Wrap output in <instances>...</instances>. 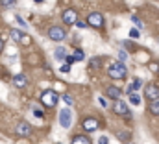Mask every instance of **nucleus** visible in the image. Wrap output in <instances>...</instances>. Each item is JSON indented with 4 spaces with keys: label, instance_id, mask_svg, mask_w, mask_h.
Here are the masks:
<instances>
[{
    "label": "nucleus",
    "instance_id": "obj_1",
    "mask_svg": "<svg viewBox=\"0 0 159 144\" xmlns=\"http://www.w3.org/2000/svg\"><path fill=\"white\" fill-rule=\"evenodd\" d=\"M59 102V96H57V92L56 91H44L43 94H41V104L44 106V107H56V104Z\"/></svg>",
    "mask_w": 159,
    "mask_h": 144
},
{
    "label": "nucleus",
    "instance_id": "obj_2",
    "mask_svg": "<svg viewBox=\"0 0 159 144\" xmlns=\"http://www.w3.org/2000/svg\"><path fill=\"white\" fill-rule=\"evenodd\" d=\"M107 74H109V78H113V79H122V78H126V65L124 63H111V67L107 69Z\"/></svg>",
    "mask_w": 159,
    "mask_h": 144
},
{
    "label": "nucleus",
    "instance_id": "obj_3",
    "mask_svg": "<svg viewBox=\"0 0 159 144\" xmlns=\"http://www.w3.org/2000/svg\"><path fill=\"white\" fill-rule=\"evenodd\" d=\"M113 111H115L119 116H122V118H128V120L131 118V111H129V107H128L120 98L119 100H115V104H113Z\"/></svg>",
    "mask_w": 159,
    "mask_h": 144
},
{
    "label": "nucleus",
    "instance_id": "obj_4",
    "mask_svg": "<svg viewBox=\"0 0 159 144\" xmlns=\"http://www.w3.org/2000/svg\"><path fill=\"white\" fill-rule=\"evenodd\" d=\"M87 26H93V28L100 30V28L104 26V17H102V13H98V11L89 13V17H87Z\"/></svg>",
    "mask_w": 159,
    "mask_h": 144
},
{
    "label": "nucleus",
    "instance_id": "obj_5",
    "mask_svg": "<svg viewBox=\"0 0 159 144\" xmlns=\"http://www.w3.org/2000/svg\"><path fill=\"white\" fill-rule=\"evenodd\" d=\"M70 124H72V111L70 109H61L59 111V126L69 129Z\"/></svg>",
    "mask_w": 159,
    "mask_h": 144
},
{
    "label": "nucleus",
    "instance_id": "obj_6",
    "mask_svg": "<svg viewBox=\"0 0 159 144\" xmlns=\"http://www.w3.org/2000/svg\"><path fill=\"white\" fill-rule=\"evenodd\" d=\"M65 30L63 28H59V26H52L50 30H48V37L52 39V41H56V43H59V41H63L65 39Z\"/></svg>",
    "mask_w": 159,
    "mask_h": 144
},
{
    "label": "nucleus",
    "instance_id": "obj_7",
    "mask_svg": "<svg viewBox=\"0 0 159 144\" xmlns=\"http://www.w3.org/2000/svg\"><path fill=\"white\" fill-rule=\"evenodd\" d=\"M144 98H148V100H157L159 98V87L156 83H148L144 87Z\"/></svg>",
    "mask_w": 159,
    "mask_h": 144
},
{
    "label": "nucleus",
    "instance_id": "obj_8",
    "mask_svg": "<svg viewBox=\"0 0 159 144\" xmlns=\"http://www.w3.org/2000/svg\"><path fill=\"white\" fill-rule=\"evenodd\" d=\"M11 39L15 41V43H22V44H30L32 41H30V35H22L19 30H11Z\"/></svg>",
    "mask_w": 159,
    "mask_h": 144
},
{
    "label": "nucleus",
    "instance_id": "obj_9",
    "mask_svg": "<svg viewBox=\"0 0 159 144\" xmlns=\"http://www.w3.org/2000/svg\"><path fill=\"white\" fill-rule=\"evenodd\" d=\"M81 128H83L87 133H91V131L98 129V120H96V118H85L83 124H81Z\"/></svg>",
    "mask_w": 159,
    "mask_h": 144
},
{
    "label": "nucleus",
    "instance_id": "obj_10",
    "mask_svg": "<svg viewBox=\"0 0 159 144\" xmlns=\"http://www.w3.org/2000/svg\"><path fill=\"white\" fill-rule=\"evenodd\" d=\"M17 133H19L20 137H28V135L32 133V126H30L26 120H22V122H19V126H17Z\"/></svg>",
    "mask_w": 159,
    "mask_h": 144
},
{
    "label": "nucleus",
    "instance_id": "obj_11",
    "mask_svg": "<svg viewBox=\"0 0 159 144\" xmlns=\"http://www.w3.org/2000/svg\"><path fill=\"white\" fill-rule=\"evenodd\" d=\"M78 20V13L74 11V9H67L65 13H63V22L65 24H74Z\"/></svg>",
    "mask_w": 159,
    "mask_h": 144
},
{
    "label": "nucleus",
    "instance_id": "obj_12",
    "mask_svg": "<svg viewBox=\"0 0 159 144\" xmlns=\"http://www.w3.org/2000/svg\"><path fill=\"white\" fill-rule=\"evenodd\" d=\"M13 85L19 87V89H24V87L28 85V78H26L24 74H17V76L13 78Z\"/></svg>",
    "mask_w": 159,
    "mask_h": 144
},
{
    "label": "nucleus",
    "instance_id": "obj_13",
    "mask_svg": "<svg viewBox=\"0 0 159 144\" xmlns=\"http://www.w3.org/2000/svg\"><path fill=\"white\" fill-rule=\"evenodd\" d=\"M106 94H107L109 98H113V100H119V98H120V89H119V87H107Z\"/></svg>",
    "mask_w": 159,
    "mask_h": 144
},
{
    "label": "nucleus",
    "instance_id": "obj_14",
    "mask_svg": "<svg viewBox=\"0 0 159 144\" xmlns=\"http://www.w3.org/2000/svg\"><path fill=\"white\" fill-rule=\"evenodd\" d=\"M72 144H91V139L85 135H74L72 137Z\"/></svg>",
    "mask_w": 159,
    "mask_h": 144
},
{
    "label": "nucleus",
    "instance_id": "obj_15",
    "mask_svg": "<svg viewBox=\"0 0 159 144\" xmlns=\"http://www.w3.org/2000/svg\"><path fill=\"white\" fill-rule=\"evenodd\" d=\"M54 57L56 59H59V61H65V57H67V50L65 48H56V52H54Z\"/></svg>",
    "mask_w": 159,
    "mask_h": 144
},
{
    "label": "nucleus",
    "instance_id": "obj_16",
    "mask_svg": "<svg viewBox=\"0 0 159 144\" xmlns=\"http://www.w3.org/2000/svg\"><path fill=\"white\" fill-rule=\"evenodd\" d=\"M143 87V79H139V78H135L133 81H131V87L128 89V92H131V91H139Z\"/></svg>",
    "mask_w": 159,
    "mask_h": 144
},
{
    "label": "nucleus",
    "instance_id": "obj_17",
    "mask_svg": "<svg viewBox=\"0 0 159 144\" xmlns=\"http://www.w3.org/2000/svg\"><path fill=\"white\" fill-rule=\"evenodd\" d=\"M150 113L159 116V98L157 100H150Z\"/></svg>",
    "mask_w": 159,
    "mask_h": 144
},
{
    "label": "nucleus",
    "instance_id": "obj_18",
    "mask_svg": "<svg viewBox=\"0 0 159 144\" xmlns=\"http://www.w3.org/2000/svg\"><path fill=\"white\" fill-rule=\"evenodd\" d=\"M117 139L122 141V142H124V141H129V139H131V133H129V131H117Z\"/></svg>",
    "mask_w": 159,
    "mask_h": 144
},
{
    "label": "nucleus",
    "instance_id": "obj_19",
    "mask_svg": "<svg viewBox=\"0 0 159 144\" xmlns=\"http://www.w3.org/2000/svg\"><path fill=\"white\" fill-rule=\"evenodd\" d=\"M100 65H102V59H100V57H93V59L89 61V67H91L93 70H96V69H100Z\"/></svg>",
    "mask_w": 159,
    "mask_h": 144
},
{
    "label": "nucleus",
    "instance_id": "obj_20",
    "mask_svg": "<svg viewBox=\"0 0 159 144\" xmlns=\"http://www.w3.org/2000/svg\"><path fill=\"white\" fill-rule=\"evenodd\" d=\"M129 104H133V106H139L141 104V96L137 92H133V91L129 92Z\"/></svg>",
    "mask_w": 159,
    "mask_h": 144
},
{
    "label": "nucleus",
    "instance_id": "obj_21",
    "mask_svg": "<svg viewBox=\"0 0 159 144\" xmlns=\"http://www.w3.org/2000/svg\"><path fill=\"white\" fill-rule=\"evenodd\" d=\"M72 57H74V61H83L85 59V54H83V50H76Z\"/></svg>",
    "mask_w": 159,
    "mask_h": 144
},
{
    "label": "nucleus",
    "instance_id": "obj_22",
    "mask_svg": "<svg viewBox=\"0 0 159 144\" xmlns=\"http://www.w3.org/2000/svg\"><path fill=\"white\" fill-rule=\"evenodd\" d=\"M61 100H63V102H65L67 106H72V104H74V100H72V96H69V94H63V96H61Z\"/></svg>",
    "mask_w": 159,
    "mask_h": 144
},
{
    "label": "nucleus",
    "instance_id": "obj_23",
    "mask_svg": "<svg viewBox=\"0 0 159 144\" xmlns=\"http://www.w3.org/2000/svg\"><path fill=\"white\" fill-rule=\"evenodd\" d=\"M61 72H70V63H63V67L59 69Z\"/></svg>",
    "mask_w": 159,
    "mask_h": 144
},
{
    "label": "nucleus",
    "instance_id": "obj_24",
    "mask_svg": "<svg viewBox=\"0 0 159 144\" xmlns=\"http://www.w3.org/2000/svg\"><path fill=\"white\" fill-rule=\"evenodd\" d=\"M34 115H35L37 118H43V111H41V109H37V107H34Z\"/></svg>",
    "mask_w": 159,
    "mask_h": 144
},
{
    "label": "nucleus",
    "instance_id": "obj_25",
    "mask_svg": "<svg viewBox=\"0 0 159 144\" xmlns=\"http://www.w3.org/2000/svg\"><path fill=\"white\" fill-rule=\"evenodd\" d=\"M74 24H76L78 28H87V22H83V20H76Z\"/></svg>",
    "mask_w": 159,
    "mask_h": 144
},
{
    "label": "nucleus",
    "instance_id": "obj_26",
    "mask_svg": "<svg viewBox=\"0 0 159 144\" xmlns=\"http://www.w3.org/2000/svg\"><path fill=\"white\" fill-rule=\"evenodd\" d=\"M17 22H19V24L22 26V28H28V24H26V22H24V20L20 19V17H17Z\"/></svg>",
    "mask_w": 159,
    "mask_h": 144
},
{
    "label": "nucleus",
    "instance_id": "obj_27",
    "mask_svg": "<svg viewBox=\"0 0 159 144\" xmlns=\"http://www.w3.org/2000/svg\"><path fill=\"white\" fill-rule=\"evenodd\" d=\"M98 144H109L107 137H100V139H98Z\"/></svg>",
    "mask_w": 159,
    "mask_h": 144
},
{
    "label": "nucleus",
    "instance_id": "obj_28",
    "mask_svg": "<svg viewBox=\"0 0 159 144\" xmlns=\"http://www.w3.org/2000/svg\"><path fill=\"white\" fill-rule=\"evenodd\" d=\"M150 69H152L154 72H159V63H152V65H150Z\"/></svg>",
    "mask_w": 159,
    "mask_h": 144
},
{
    "label": "nucleus",
    "instance_id": "obj_29",
    "mask_svg": "<svg viewBox=\"0 0 159 144\" xmlns=\"http://www.w3.org/2000/svg\"><path fill=\"white\" fill-rule=\"evenodd\" d=\"M131 20H133V22H135V24H137V26H139V28H143V24H141V20H139V19H137V17H131Z\"/></svg>",
    "mask_w": 159,
    "mask_h": 144
},
{
    "label": "nucleus",
    "instance_id": "obj_30",
    "mask_svg": "<svg viewBox=\"0 0 159 144\" xmlns=\"http://www.w3.org/2000/svg\"><path fill=\"white\" fill-rule=\"evenodd\" d=\"M13 2H15V0H0L2 6H9V4H13Z\"/></svg>",
    "mask_w": 159,
    "mask_h": 144
},
{
    "label": "nucleus",
    "instance_id": "obj_31",
    "mask_svg": "<svg viewBox=\"0 0 159 144\" xmlns=\"http://www.w3.org/2000/svg\"><path fill=\"white\" fill-rule=\"evenodd\" d=\"M120 59H122V61H126V59H128V54H126V52H124V50H122V52H120Z\"/></svg>",
    "mask_w": 159,
    "mask_h": 144
},
{
    "label": "nucleus",
    "instance_id": "obj_32",
    "mask_svg": "<svg viewBox=\"0 0 159 144\" xmlns=\"http://www.w3.org/2000/svg\"><path fill=\"white\" fill-rule=\"evenodd\" d=\"M129 35H131V37H139V30H131V32H129Z\"/></svg>",
    "mask_w": 159,
    "mask_h": 144
},
{
    "label": "nucleus",
    "instance_id": "obj_33",
    "mask_svg": "<svg viewBox=\"0 0 159 144\" xmlns=\"http://www.w3.org/2000/svg\"><path fill=\"white\" fill-rule=\"evenodd\" d=\"M124 46H126L128 50H133V44H131V43H124Z\"/></svg>",
    "mask_w": 159,
    "mask_h": 144
},
{
    "label": "nucleus",
    "instance_id": "obj_34",
    "mask_svg": "<svg viewBox=\"0 0 159 144\" xmlns=\"http://www.w3.org/2000/svg\"><path fill=\"white\" fill-rule=\"evenodd\" d=\"M100 106H104V107H107V102H106L104 98H100Z\"/></svg>",
    "mask_w": 159,
    "mask_h": 144
},
{
    "label": "nucleus",
    "instance_id": "obj_35",
    "mask_svg": "<svg viewBox=\"0 0 159 144\" xmlns=\"http://www.w3.org/2000/svg\"><path fill=\"white\" fill-rule=\"evenodd\" d=\"M2 50H4V41L0 39V54H2Z\"/></svg>",
    "mask_w": 159,
    "mask_h": 144
},
{
    "label": "nucleus",
    "instance_id": "obj_36",
    "mask_svg": "<svg viewBox=\"0 0 159 144\" xmlns=\"http://www.w3.org/2000/svg\"><path fill=\"white\" fill-rule=\"evenodd\" d=\"M126 144H135V142H131V141H126Z\"/></svg>",
    "mask_w": 159,
    "mask_h": 144
},
{
    "label": "nucleus",
    "instance_id": "obj_37",
    "mask_svg": "<svg viewBox=\"0 0 159 144\" xmlns=\"http://www.w3.org/2000/svg\"><path fill=\"white\" fill-rule=\"evenodd\" d=\"M35 2H37V4H41V2H43V0H35Z\"/></svg>",
    "mask_w": 159,
    "mask_h": 144
}]
</instances>
